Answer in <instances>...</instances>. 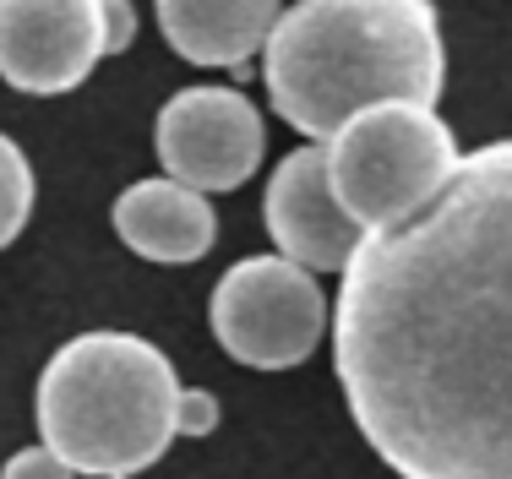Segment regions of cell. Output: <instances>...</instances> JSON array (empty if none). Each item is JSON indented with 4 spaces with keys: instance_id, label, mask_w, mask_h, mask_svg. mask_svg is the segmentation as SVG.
<instances>
[{
    "instance_id": "obj_1",
    "label": "cell",
    "mask_w": 512,
    "mask_h": 479,
    "mask_svg": "<svg viewBox=\"0 0 512 479\" xmlns=\"http://www.w3.org/2000/svg\"><path fill=\"white\" fill-rule=\"evenodd\" d=\"M333 371L393 474L512 479V142L458 158L420 213L360 240Z\"/></svg>"
},
{
    "instance_id": "obj_2",
    "label": "cell",
    "mask_w": 512,
    "mask_h": 479,
    "mask_svg": "<svg viewBox=\"0 0 512 479\" xmlns=\"http://www.w3.org/2000/svg\"><path fill=\"white\" fill-rule=\"evenodd\" d=\"M273 109L311 142H333L371 104H436L447 49L431 0H300L262 49Z\"/></svg>"
},
{
    "instance_id": "obj_3",
    "label": "cell",
    "mask_w": 512,
    "mask_h": 479,
    "mask_svg": "<svg viewBox=\"0 0 512 479\" xmlns=\"http://www.w3.org/2000/svg\"><path fill=\"white\" fill-rule=\"evenodd\" d=\"M33 414L77 479H131L186 436V387L148 338L82 333L50 354Z\"/></svg>"
},
{
    "instance_id": "obj_4",
    "label": "cell",
    "mask_w": 512,
    "mask_h": 479,
    "mask_svg": "<svg viewBox=\"0 0 512 479\" xmlns=\"http://www.w3.org/2000/svg\"><path fill=\"white\" fill-rule=\"evenodd\" d=\"M327 180L344 213L371 235L414 218L458 169V142L436 104H371L322 142Z\"/></svg>"
},
{
    "instance_id": "obj_5",
    "label": "cell",
    "mask_w": 512,
    "mask_h": 479,
    "mask_svg": "<svg viewBox=\"0 0 512 479\" xmlns=\"http://www.w3.org/2000/svg\"><path fill=\"white\" fill-rule=\"evenodd\" d=\"M213 338L251 371H289L311 360L327 327V300L306 267L289 256H246L218 278L207 300Z\"/></svg>"
},
{
    "instance_id": "obj_6",
    "label": "cell",
    "mask_w": 512,
    "mask_h": 479,
    "mask_svg": "<svg viewBox=\"0 0 512 479\" xmlns=\"http://www.w3.org/2000/svg\"><path fill=\"white\" fill-rule=\"evenodd\" d=\"M131 39V0H0V77L33 98L82 88Z\"/></svg>"
},
{
    "instance_id": "obj_7",
    "label": "cell",
    "mask_w": 512,
    "mask_h": 479,
    "mask_svg": "<svg viewBox=\"0 0 512 479\" xmlns=\"http://www.w3.org/2000/svg\"><path fill=\"white\" fill-rule=\"evenodd\" d=\"M153 147L169 180L213 196L246 186L262 164V115L240 88H180L158 109Z\"/></svg>"
},
{
    "instance_id": "obj_8",
    "label": "cell",
    "mask_w": 512,
    "mask_h": 479,
    "mask_svg": "<svg viewBox=\"0 0 512 479\" xmlns=\"http://www.w3.org/2000/svg\"><path fill=\"white\" fill-rule=\"evenodd\" d=\"M262 213H267V235L278 240V251L295 267H306V273H344L349 256H355L360 240H365V229L333 196L322 142L295 147V153L273 169Z\"/></svg>"
},
{
    "instance_id": "obj_9",
    "label": "cell",
    "mask_w": 512,
    "mask_h": 479,
    "mask_svg": "<svg viewBox=\"0 0 512 479\" xmlns=\"http://www.w3.org/2000/svg\"><path fill=\"white\" fill-rule=\"evenodd\" d=\"M115 235L142 256V262H164V267H186L202 262L218 240V218L213 202L202 191L180 186V180H137L115 196Z\"/></svg>"
},
{
    "instance_id": "obj_10",
    "label": "cell",
    "mask_w": 512,
    "mask_h": 479,
    "mask_svg": "<svg viewBox=\"0 0 512 479\" xmlns=\"http://www.w3.org/2000/svg\"><path fill=\"white\" fill-rule=\"evenodd\" d=\"M169 49L191 66H246L284 17V0H153Z\"/></svg>"
},
{
    "instance_id": "obj_11",
    "label": "cell",
    "mask_w": 512,
    "mask_h": 479,
    "mask_svg": "<svg viewBox=\"0 0 512 479\" xmlns=\"http://www.w3.org/2000/svg\"><path fill=\"white\" fill-rule=\"evenodd\" d=\"M33 213V169L28 153H22L11 137H0V251L28 229Z\"/></svg>"
},
{
    "instance_id": "obj_12",
    "label": "cell",
    "mask_w": 512,
    "mask_h": 479,
    "mask_svg": "<svg viewBox=\"0 0 512 479\" xmlns=\"http://www.w3.org/2000/svg\"><path fill=\"white\" fill-rule=\"evenodd\" d=\"M0 479H77V474H71L50 447H22V452H11V458H6Z\"/></svg>"
},
{
    "instance_id": "obj_13",
    "label": "cell",
    "mask_w": 512,
    "mask_h": 479,
    "mask_svg": "<svg viewBox=\"0 0 512 479\" xmlns=\"http://www.w3.org/2000/svg\"><path fill=\"white\" fill-rule=\"evenodd\" d=\"M218 425V403L207 398V392L186 387V436H207Z\"/></svg>"
}]
</instances>
